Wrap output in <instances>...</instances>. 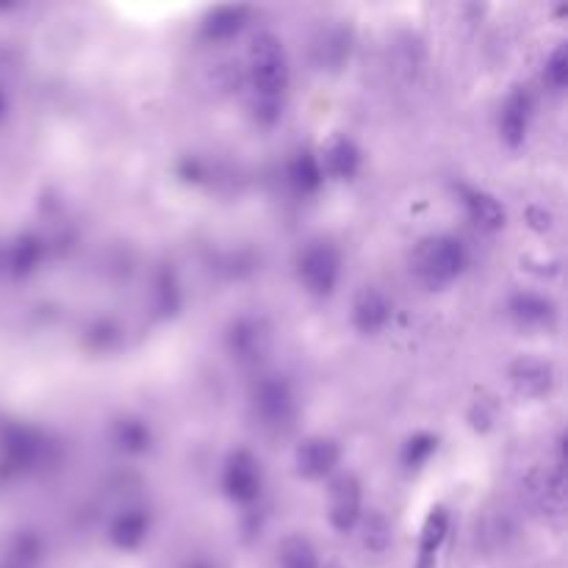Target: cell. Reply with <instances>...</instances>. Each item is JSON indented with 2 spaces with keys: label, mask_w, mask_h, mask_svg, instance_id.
Wrapping results in <instances>:
<instances>
[{
  "label": "cell",
  "mask_w": 568,
  "mask_h": 568,
  "mask_svg": "<svg viewBox=\"0 0 568 568\" xmlns=\"http://www.w3.org/2000/svg\"><path fill=\"white\" fill-rule=\"evenodd\" d=\"M289 56L283 42L269 31L250 39L247 48V81H250V109L261 125H275L283 114V97L289 89Z\"/></svg>",
  "instance_id": "obj_1"
},
{
  "label": "cell",
  "mask_w": 568,
  "mask_h": 568,
  "mask_svg": "<svg viewBox=\"0 0 568 568\" xmlns=\"http://www.w3.org/2000/svg\"><path fill=\"white\" fill-rule=\"evenodd\" d=\"M411 264L416 278L422 280L424 286L441 289L460 278V272L469 264V253L460 239L441 233V236H430L419 242V247L413 250Z\"/></svg>",
  "instance_id": "obj_2"
},
{
  "label": "cell",
  "mask_w": 568,
  "mask_h": 568,
  "mask_svg": "<svg viewBox=\"0 0 568 568\" xmlns=\"http://www.w3.org/2000/svg\"><path fill=\"white\" fill-rule=\"evenodd\" d=\"M297 278L311 297H330L341 278V255L336 244L325 239L305 244L303 253L297 255Z\"/></svg>",
  "instance_id": "obj_3"
},
{
  "label": "cell",
  "mask_w": 568,
  "mask_h": 568,
  "mask_svg": "<svg viewBox=\"0 0 568 568\" xmlns=\"http://www.w3.org/2000/svg\"><path fill=\"white\" fill-rule=\"evenodd\" d=\"M253 411L255 419L264 427H269V430L289 427L291 419H294V411H297L289 380L280 375L261 377L253 388Z\"/></svg>",
  "instance_id": "obj_4"
},
{
  "label": "cell",
  "mask_w": 568,
  "mask_h": 568,
  "mask_svg": "<svg viewBox=\"0 0 568 568\" xmlns=\"http://www.w3.org/2000/svg\"><path fill=\"white\" fill-rule=\"evenodd\" d=\"M222 488H225L230 502H236V505L247 508V505L258 502V496L264 491V472H261V463L250 449H233L225 458Z\"/></svg>",
  "instance_id": "obj_5"
},
{
  "label": "cell",
  "mask_w": 568,
  "mask_h": 568,
  "mask_svg": "<svg viewBox=\"0 0 568 568\" xmlns=\"http://www.w3.org/2000/svg\"><path fill=\"white\" fill-rule=\"evenodd\" d=\"M330 510H327V519L330 527L341 535L352 532L363 519V494L361 483L355 474H339L333 483H330Z\"/></svg>",
  "instance_id": "obj_6"
},
{
  "label": "cell",
  "mask_w": 568,
  "mask_h": 568,
  "mask_svg": "<svg viewBox=\"0 0 568 568\" xmlns=\"http://www.w3.org/2000/svg\"><path fill=\"white\" fill-rule=\"evenodd\" d=\"M272 347V333L264 319L242 316L228 327V352L230 358L242 366H253L264 358Z\"/></svg>",
  "instance_id": "obj_7"
},
{
  "label": "cell",
  "mask_w": 568,
  "mask_h": 568,
  "mask_svg": "<svg viewBox=\"0 0 568 568\" xmlns=\"http://www.w3.org/2000/svg\"><path fill=\"white\" fill-rule=\"evenodd\" d=\"M341 460V449L333 438L308 436L294 449V466L305 480H325L336 472Z\"/></svg>",
  "instance_id": "obj_8"
},
{
  "label": "cell",
  "mask_w": 568,
  "mask_h": 568,
  "mask_svg": "<svg viewBox=\"0 0 568 568\" xmlns=\"http://www.w3.org/2000/svg\"><path fill=\"white\" fill-rule=\"evenodd\" d=\"M391 319V300L375 286H366L352 300V325L363 336H375Z\"/></svg>",
  "instance_id": "obj_9"
},
{
  "label": "cell",
  "mask_w": 568,
  "mask_h": 568,
  "mask_svg": "<svg viewBox=\"0 0 568 568\" xmlns=\"http://www.w3.org/2000/svg\"><path fill=\"white\" fill-rule=\"evenodd\" d=\"M510 383L521 397L541 399L555 388V366L541 358H519L510 366Z\"/></svg>",
  "instance_id": "obj_10"
},
{
  "label": "cell",
  "mask_w": 568,
  "mask_h": 568,
  "mask_svg": "<svg viewBox=\"0 0 568 568\" xmlns=\"http://www.w3.org/2000/svg\"><path fill=\"white\" fill-rule=\"evenodd\" d=\"M322 172L333 181H352L361 172V147L355 145V139L350 136H333L319 156Z\"/></svg>",
  "instance_id": "obj_11"
},
{
  "label": "cell",
  "mask_w": 568,
  "mask_h": 568,
  "mask_svg": "<svg viewBox=\"0 0 568 568\" xmlns=\"http://www.w3.org/2000/svg\"><path fill=\"white\" fill-rule=\"evenodd\" d=\"M532 117V95L527 89H513L508 100L502 103V114H499V133L508 147H521L530 131Z\"/></svg>",
  "instance_id": "obj_12"
},
{
  "label": "cell",
  "mask_w": 568,
  "mask_h": 568,
  "mask_svg": "<svg viewBox=\"0 0 568 568\" xmlns=\"http://www.w3.org/2000/svg\"><path fill=\"white\" fill-rule=\"evenodd\" d=\"M150 535V513L145 508H122L109 524V541L120 552H136Z\"/></svg>",
  "instance_id": "obj_13"
},
{
  "label": "cell",
  "mask_w": 568,
  "mask_h": 568,
  "mask_svg": "<svg viewBox=\"0 0 568 568\" xmlns=\"http://www.w3.org/2000/svg\"><path fill=\"white\" fill-rule=\"evenodd\" d=\"M460 203H463L469 219H472L480 230L496 233V230L505 228V222H508V214H505L502 203L496 200L494 194L483 192V189L460 186Z\"/></svg>",
  "instance_id": "obj_14"
},
{
  "label": "cell",
  "mask_w": 568,
  "mask_h": 568,
  "mask_svg": "<svg viewBox=\"0 0 568 568\" xmlns=\"http://www.w3.org/2000/svg\"><path fill=\"white\" fill-rule=\"evenodd\" d=\"M111 441L120 452L139 458V455H145V452L153 449V430L139 416H120L111 427Z\"/></svg>",
  "instance_id": "obj_15"
},
{
  "label": "cell",
  "mask_w": 568,
  "mask_h": 568,
  "mask_svg": "<svg viewBox=\"0 0 568 568\" xmlns=\"http://www.w3.org/2000/svg\"><path fill=\"white\" fill-rule=\"evenodd\" d=\"M247 20H250L247 6H217L203 20V37L208 42H228V39L242 34Z\"/></svg>",
  "instance_id": "obj_16"
},
{
  "label": "cell",
  "mask_w": 568,
  "mask_h": 568,
  "mask_svg": "<svg viewBox=\"0 0 568 568\" xmlns=\"http://www.w3.org/2000/svg\"><path fill=\"white\" fill-rule=\"evenodd\" d=\"M510 316L519 322L521 327H549L555 322L557 308L552 300H546L544 294H532V291H521L510 300Z\"/></svg>",
  "instance_id": "obj_17"
},
{
  "label": "cell",
  "mask_w": 568,
  "mask_h": 568,
  "mask_svg": "<svg viewBox=\"0 0 568 568\" xmlns=\"http://www.w3.org/2000/svg\"><path fill=\"white\" fill-rule=\"evenodd\" d=\"M6 452H9V463L12 466L31 469L45 455V441L31 427H12L9 436H6Z\"/></svg>",
  "instance_id": "obj_18"
},
{
  "label": "cell",
  "mask_w": 568,
  "mask_h": 568,
  "mask_svg": "<svg viewBox=\"0 0 568 568\" xmlns=\"http://www.w3.org/2000/svg\"><path fill=\"white\" fill-rule=\"evenodd\" d=\"M289 181L300 194L319 192L322 183H325V172H322L319 156H314L311 150L297 153L289 164Z\"/></svg>",
  "instance_id": "obj_19"
},
{
  "label": "cell",
  "mask_w": 568,
  "mask_h": 568,
  "mask_svg": "<svg viewBox=\"0 0 568 568\" xmlns=\"http://www.w3.org/2000/svg\"><path fill=\"white\" fill-rule=\"evenodd\" d=\"M447 532H449V516L447 510L438 505V508L430 510L427 519H424L422 538H419V557H438L441 546L447 541Z\"/></svg>",
  "instance_id": "obj_20"
},
{
  "label": "cell",
  "mask_w": 568,
  "mask_h": 568,
  "mask_svg": "<svg viewBox=\"0 0 568 568\" xmlns=\"http://www.w3.org/2000/svg\"><path fill=\"white\" fill-rule=\"evenodd\" d=\"M278 563L280 568H319V557L305 535H289L278 549Z\"/></svg>",
  "instance_id": "obj_21"
},
{
  "label": "cell",
  "mask_w": 568,
  "mask_h": 568,
  "mask_svg": "<svg viewBox=\"0 0 568 568\" xmlns=\"http://www.w3.org/2000/svg\"><path fill=\"white\" fill-rule=\"evenodd\" d=\"M42 255H45V244H42V239L28 233V236H23L20 242L14 244L12 272L14 275H20V278L31 275V272L42 264Z\"/></svg>",
  "instance_id": "obj_22"
},
{
  "label": "cell",
  "mask_w": 568,
  "mask_h": 568,
  "mask_svg": "<svg viewBox=\"0 0 568 568\" xmlns=\"http://www.w3.org/2000/svg\"><path fill=\"white\" fill-rule=\"evenodd\" d=\"M316 53H319V64L322 67H339L344 64V59L350 56V39L347 34L341 31V28H333V31H327L322 42L316 45Z\"/></svg>",
  "instance_id": "obj_23"
},
{
  "label": "cell",
  "mask_w": 568,
  "mask_h": 568,
  "mask_svg": "<svg viewBox=\"0 0 568 568\" xmlns=\"http://www.w3.org/2000/svg\"><path fill=\"white\" fill-rule=\"evenodd\" d=\"M438 438L430 436V433H416L405 441V449H402V463L408 469H422L427 460L436 455Z\"/></svg>",
  "instance_id": "obj_24"
},
{
  "label": "cell",
  "mask_w": 568,
  "mask_h": 568,
  "mask_svg": "<svg viewBox=\"0 0 568 568\" xmlns=\"http://www.w3.org/2000/svg\"><path fill=\"white\" fill-rule=\"evenodd\" d=\"M544 81L555 92H563L568 84V50L566 45H557L552 53H549V59H546V67H544Z\"/></svg>",
  "instance_id": "obj_25"
},
{
  "label": "cell",
  "mask_w": 568,
  "mask_h": 568,
  "mask_svg": "<svg viewBox=\"0 0 568 568\" xmlns=\"http://www.w3.org/2000/svg\"><path fill=\"white\" fill-rule=\"evenodd\" d=\"M363 524V544L369 546V549H375V552H383L391 541V527H388V521L380 516V513H369V516H363L361 519Z\"/></svg>",
  "instance_id": "obj_26"
},
{
  "label": "cell",
  "mask_w": 568,
  "mask_h": 568,
  "mask_svg": "<svg viewBox=\"0 0 568 568\" xmlns=\"http://www.w3.org/2000/svg\"><path fill=\"white\" fill-rule=\"evenodd\" d=\"M39 552H42L39 538H34V535H25V538H20V544H17V563H20L23 568H31L39 560Z\"/></svg>",
  "instance_id": "obj_27"
},
{
  "label": "cell",
  "mask_w": 568,
  "mask_h": 568,
  "mask_svg": "<svg viewBox=\"0 0 568 568\" xmlns=\"http://www.w3.org/2000/svg\"><path fill=\"white\" fill-rule=\"evenodd\" d=\"M416 568H436V557H419Z\"/></svg>",
  "instance_id": "obj_28"
}]
</instances>
